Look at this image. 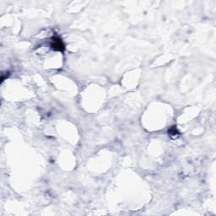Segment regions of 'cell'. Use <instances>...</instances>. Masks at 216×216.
Returning <instances> with one entry per match:
<instances>
[{"label": "cell", "mask_w": 216, "mask_h": 216, "mask_svg": "<svg viewBox=\"0 0 216 216\" xmlns=\"http://www.w3.org/2000/svg\"><path fill=\"white\" fill-rule=\"evenodd\" d=\"M51 47L52 50L58 51V52H63L65 50V45L63 43L62 38L58 35H54L52 37Z\"/></svg>", "instance_id": "cell-1"}, {"label": "cell", "mask_w": 216, "mask_h": 216, "mask_svg": "<svg viewBox=\"0 0 216 216\" xmlns=\"http://www.w3.org/2000/svg\"><path fill=\"white\" fill-rule=\"evenodd\" d=\"M168 134H169L171 136H174V135H176V134H178L179 133H178V130L177 129H176V127L174 126L172 127V128H171V129L168 130Z\"/></svg>", "instance_id": "cell-2"}]
</instances>
